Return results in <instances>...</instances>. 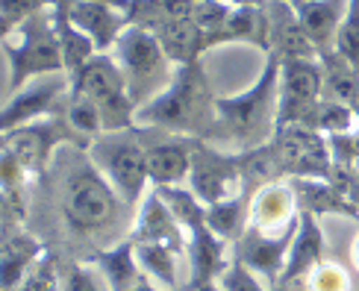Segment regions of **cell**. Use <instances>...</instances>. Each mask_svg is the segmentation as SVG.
<instances>
[{
	"instance_id": "obj_3",
	"label": "cell",
	"mask_w": 359,
	"mask_h": 291,
	"mask_svg": "<svg viewBox=\"0 0 359 291\" xmlns=\"http://www.w3.org/2000/svg\"><path fill=\"white\" fill-rule=\"evenodd\" d=\"M59 206H62V218L74 233L100 236L118 224L127 203L83 150V156L71 162V171L62 180V203Z\"/></svg>"
},
{
	"instance_id": "obj_1",
	"label": "cell",
	"mask_w": 359,
	"mask_h": 291,
	"mask_svg": "<svg viewBox=\"0 0 359 291\" xmlns=\"http://www.w3.org/2000/svg\"><path fill=\"white\" fill-rule=\"evenodd\" d=\"M136 127L142 130H165L174 135L215 142L218 133V97L212 95L203 65L174 68L171 83L159 95L139 106Z\"/></svg>"
},
{
	"instance_id": "obj_16",
	"label": "cell",
	"mask_w": 359,
	"mask_h": 291,
	"mask_svg": "<svg viewBox=\"0 0 359 291\" xmlns=\"http://www.w3.org/2000/svg\"><path fill=\"white\" fill-rule=\"evenodd\" d=\"M297 215H301V203H297V191L292 182L277 180L253 191L250 226L259 229V233H286V229L297 226Z\"/></svg>"
},
{
	"instance_id": "obj_10",
	"label": "cell",
	"mask_w": 359,
	"mask_h": 291,
	"mask_svg": "<svg viewBox=\"0 0 359 291\" xmlns=\"http://www.w3.org/2000/svg\"><path fill=\"white\" fill-rule=\"evenodd\" d=\"M274 159L280 168V177H324V180H333V147L330 139L309 127L301 124H292V127H283L277 130L274 142Z\"/></svg>"
},
{
	"instance_id": "obj_26",
	"label": "cell",
	"mask_w": 359,
	"mask_h": 291,
	"mask_svg": "<svg viewBox=\"0 0 359 291\" xmlns=\"http://www.w3.org/2000/svg\"><path fill=\"white\" fill-rule=\"evenodd\" d=\"M250 203H253V191H238L227 201L209 203L206 206V226L215 236H221L227 244H238L242 236L250 226Z\"/></svg>"
},
{
	"instance_id": "obj_20",
	"label": "cell",
	"mask_w": 359,
	"mask_h": 291,
	"mask_svg": "<svg viewBox=\"0 0 359 291\" xmlns=\"http://www.w3.org/2000/svg\"><path fill=\"white\" fill-rule=\"evenodd\" d=\"M189 291L201 288L206 283H218L221 273L227 271V241L215 236L209 226H201L189 233Z\"/></svg>"
},
{
	"instance_id": "obj_38",
	"label": "cell",
	"mask_w": 359,
	"mask_h": 291,
	"mask_svg": "<svg viewBox=\"0 0 359 291\" xmlns=\"http://www.w3.org/2000/svg\"><path fill=\"white\" fill-rule=\"evenodd\" d=\"M218 283H221L224 291H292V288H286V285H271V288H265V285L259 283V277L242 262V259H233V262L227 265V271L221 273Z\"/></svg>"
},
{
	"instance_id": "obj_15",
	"label": "cell",
	"mask_w": 359,
	"mask_h": 291,
	"mask_svg": "<svg viewBox=\"0 0 359 291\" xmlns=\"http://www.w3.org/2000/svg\"><path fill=\"white\" fill-rule=\"evenodd\" d=\"M294 229H286V233H277V236H268V233H259V229L248 226V233L242 236V241L236 244L238 248V256L242 262L257 273L259 280L271 283V285H280L283 280V271H286V262H289V250H292V238H294Z\"/></svg>"
},
{
	"instance_id": "obj_14",
	"label": "cell",
	"mask_w": 359,
	"mask_h": 291,
	"mask_svg": "<svg viewBox=\"0 0 359 291\" xmlns=\"http://www.w3.org/2000/svg\"><path fill=\"white\" fill-rule=\"evenodd\" d=\"M62 6L71 24L83 29L100 53H109L115 48V41L121 39V33L130 27L127 12L115 4H107V0H68Z\"/></svg>"
},
{
	"instance_id": "obj_45",
	"label": "cell",
	"mask_w": 359,
	"mask_h": 291,
	"mask_svg": "<svg viewBox=\"0 0 359 291\" xmlns=\"http://www.w3.org/2000/svg\"><path fill=\"white\" fill-rule=\"evenodd\" d=\"M194 291H224V288H221V283H206V285L194 288Z\"/></svg>"
},
{
	"instance_id": "obj_2",
	"label": "cell",
	"mask_w": 359,
	"mask_h": 291,
	"mask_svg": "<svg viewBox=\"0 0 359 291\" xmlns=\"http://www.w3.org/2000/svg\"><path fill=\"white\" fill-rule=\"evenodd\" d=\"M280 118V56L265 53V65L257 83L242 95L218 97V133L215 142L233 144L236 153L257 150L277 135Z\"/></svg>"
},
{
	"instance_id": "obj_43",
	"label": "cell",
	"mask_w": 359,
	"mask_h": 291,
	"mask_svg": "<svg viewBox=\"0 0 359 291\" xmlns=\"http://www.w3.org/2000/svg\"><path fill=\"white\" fill-rule=\"evenodd\" d=\"M351 265L359 271V236H356L353 244H351Z\"/></svg>"
},
{
	"instance_id": "obj_19",
	"label": "cell",
	"mask_w": 359,
	"mask_h": 291,
	"mask_svg": "<svg viewBox=\"0 0 359 291\" xmlns=\"http://www.w3.org/2000/svg\"><path fill=\"white\" fill-rule=\"evenodd\" d=\"M130 238L133 241H162V244H171V248L183 250V253L189 248V233L171 215L168 203L162 201V194L156 189L147 191L144 201L139 203V215L130 229Z\"/></svg>"
},
{
	"instance_id": "obj_12",
	"label": "cell",
	"mask_w": 359,
	"mask_h": 291,
	"mask_svg": "<svg viewBox=\"0 0 359 291\" xmlns=\"http://www.w3.org/2000/svg\"><path fill=\"white\" fill-rule=\"evenodd\" d=\"M318 97H324V76L318 59H280V118L277 130L304 118Z\"/></svg>"
},
{
	"instance_id": "obj_36",
	"label": "cell",
	"mask_w": 359,
	"mask_h": 291,
	"mask_svg": "<svg viewBox=\"0 0 359 291\" xmlns=\"http://www.w3.org/2000/svg\"><path fill=\"white\" fill-rule=\"evenodd\" d=\"M304 285L306 291H351V273L336 262H321L306 273Z\"/></svg>"
},
{
	"instance_id": "obj_30",
	"label": "cell",
	"mask_w": 359,
	"mask_h": 291,
	"mask_svg": "<svg viewBox=\"0 0 359 291\" xmlns=\"http://www.w3.org/2000/svg\"><path fill=\"white\" fill-rule=\"evenodd\" d=\"M56 9V33H59V44H62V59H65V74H68V80H74L92 59L100 53L95 48V41L88 39L83 29H77L71 24V18L65 15V6L59 4L53 6Z\"/></svg>"
},
{
	"instance_id": "obj_47",
	"label": "cell",
	"mask_w": 359,
	"mask_h": 291,
	"mask_svg": "<svg viewBox=\"0 0 359 291\" xmlns=\"http://www.w3.org/2000/svg\"><path fill=\"white\" fill-rule=\"evenodd\" d=\"M353 112H356V121H359V95H356V100H353Z\"/></svg>"
},
{
	"instance_id": "obj_25",
	"label": "cell",
	"mask_w": 359,
	"mask_h": 291,
	"mask_svg": "<svg viewBox=\"0 0 359 291\" xmlns=\"http://www.w3.org/2000/svg\"><path fill=\"white\" fill-rule=\"evenodd\" d=\"M154 36L159 39L162 50L171 59L174 68H183V65H198L201 56L206 50H212L209 44V33L201 29L194 21H171V24H162L159 29H154Z\"/></svg>"
},
{
	"instance_id": "obj_44",
	"label": "cell",
	"mask_w": 359,
	"mask_h": 291,
	"mask_svg": "<svg viewBox=\"0 0 359 291\" xmlns=\"http://www.w3.org/2000/svg\"><path fill=\"white\" fill-rule=\"evenodd\" d=\"M130 291H168V288H162V285H154L151 280H144L142 285H136V288H130Z\"/></svg>"
},
{
	"instance_id": "obj_5",
	"label": "cell",
	"mask_w": 359,
	"mask_h": 291,
	"mask_svg": "<svg viewBox=\"0 0 359 291\" xmlns=\"http://www.w3.org/2000/svg\"><path fill=\"white\" fill-rule=\"evenodd\" d=\"M88 156L100 168V174L112 182V189L121 194L127 206H139L147 194V186H154L139 127L97 135L88 147Z\"/></svg>"
},
{
	"instance_id": "obj_32",
	"label": "cell",
	"mask_w": 359,
	"mask_h": 291,
	"mask_svg": "<svg viewBox=\"0 0 359 291\" xmlns=\"http://www.w3.org/2000/svg\"><path fill=\"white\" fill-rule=\"evenodd\" d=\"M183 250L171 248V244L162 241H136V256L139 265L144 271L147 280H154L156 285L177 291V259Z\"/></svg>"
},
{
	"instance_id": "obj_24",
	"label": "cell",
	"mask_w": 359,
	"mask_h": 291,
	"mask_svg": "<svg viewBox=\"0 0 359 291\" xmlns=\"http://www.w3.org/2000/svg\"><path fill=\"white\" fill-rule=\"evenodd\" d=\"M92 265L100 271V277L107 280L109 291H130L142 285L147 277L139 265V256H136V241L124 238L112 244L107 250H95L92 253Z\"/></svg>"
},
{
	"instance_id": "obj_18",
	"label": "cell",
	"mask_w": 359,
	"mask_h": 291,
	"mask_svg": "<svg viewBox=\"0 0 359 291\" xmlns=\"http://www.w3.org/2000/svg\"><path fill=\"white\" fill-rule=\"evenodd\" d=\"M271 21V50L280 59H318V48L306 36V29L294 12L292 0H265Z\"/></svg>"
},
{
	"instance_id": "obj_7",
	"label": "cell",
	"mask_w": 359,
	"mask_h": 291,
	"mask_svg": "<svg viewBox=\"0 0 359 291\" xmlns=\"http://www.w3.org/2000/svg\"><path fill=\"white\" fill-rule=\"evenodd\" d=\"M71 91L74 95H86L88 100L97 103L107 133H121V130L136 127L139 106L130 95L127 76H124L121 65L115 62V56L97 53L92 62L71 80Z\"/></svg>"
},
{
	"instance_id": "obj_4",
	"label": "cell",
	"mask_w": 359,
	"mask_h": 291,
	"mask_svg": "<svg viewBox=\"0 0 359 291\" xmlns=\"http://www.w3.org/2000/svg\"><path fill=\"white\" fill-rule=\"evenodd\" d=\"M4 53L9 62L6 95L24 88L36 76L65 74L62 44H59L56 33V9L48 6L44 12L33 15L27 24H21L12 36H4Z\"/></svg>"
},
{
	"instance_id": "obj_40",
	"label": "cell",
	"mask_w": 359,
	"mask_h": 291,
	"mask_svg": "<svg viewBox=\"0 0 359 291\" xmlns=\"http://www.w3.org/2000/svg\"><path fill=\"white\" fill-rule=\"evenodd\" d=\"M59 288V273H56V262L50 256H41L36 268L27 273V280L15 288V291H56Z\"/></svg>"
},
{
	"instance_id": "obj_33",
	"label": "cell",
	"mask_w": 359,
	"mask_h": 291,
	"mask_svg": "<svg viewBox=\"0 0 359 291\" xmlns=\"http://www.w3.org/2000/svg\"><path fill=\"white\" fill-rule=\"evenodd\" d=\"M154 189L162 194V201L168 203L171 215L180 221L186 233L206 226V203L189 186H154Z\"/></svg>"
},
{
	"instance_id": "obj_23",
	"label": "cell",
	"mask_w": 359,
	"mask_h": 291,
	"mask_svg": "<svg viewBox=\"0 0 359 291\" xmlns=\"http://www.w3.org/2000/svg\"><path fill=\"white\" fill-rule=\"evenodd\" d=\"M221 44H253L257 50H271V21H268V6H238L230 12L221 33L212 36V48Z\"/></svg>"
},
{
	"instance_id": "obj_49",
	"label": "cell",
	"mask_w": 359,
	"mask_h": 291,
	"mask_svg": "<svg viewBox=\"0 0 359 291\" xmlns=\"http://www.w3.org/2000/svg\"><path fill=\"white\" fill-rule=\"evenodd\" d=\"M194 4H198V0H194Z\"/></svg>"
},
{
	"instance_id": "obj_13",
	"label": "cell",
	"mask_w": 359,
	"mask_h": 291,
	"mask_svg": "<svg viewBox=\"0 0 359 291\" xmlns=\"http://www.w3.org/2000/svg\"><path fill=\"white\" fill-rule=\"evenodd\" d=\"M144 153H147V171H151L154 186H183L191 171V153L194 142L189 135H174L165 130H156L159 139H147V133L139 127Z\"/></svg>"
},
{
	"instance_id": "obj_17",
	"label": "cell",
	"mask_w": 359,
	"mask_h": 291,
	"mask_svg": "<svg viewBox=\"0 0 359 291\" xmlns=\"http://www.w3.org/2000/svg\"><path fill=\"white\" fill-rule=\"evenodd\" d=\"M327 256V236L318 224V218L312 212H304L297 215V229H294V238H292V250H289V262L286 271H283V280L280 285L292 288L294 283H304L306 273L321 265Z\"/></svg>"
},
{
	"instance_id": "obj_31",
	"label": "cell",
	"mask_w": 359,
	"mask_h": 291,
	"mask_svg": "<svg viewBox=\"0 0 359 291\" xmlns=\"http://www.w3.org/2000/svg\"><path fill=\"white\" fill-rule=\"evenodd\" d=\"M297 124H301V127H309V130H316V133H321V135H327V139H330V135L353 133V130L359 127V121H356L353 106L339 103V100L318 97V100L304 112V118L297 121Z\"/></svg>"
},
{
	"instance_id": "obj_22",
	"label": "cell",
	"mask_w": 359,
	"mask_h": 291,
	"mask_svg": "<svg viewBox=\"0 0 359 291\" xmlns=\"http://www.w3.org/2000/svg\"><path fill=\"white\" fill-rule=\"evenodd\" d=\"M292 4H294V12H297V18H301L304 29H306V36L318 48V53L333 50L339 27L345 21L351 0H292Z\"/></svg>"
},
{
	"instance_id": "obj_35",
	"label": "cell",
	"mask_w": 359,
	"mask_h": 291,
	"mask_svg": "<svg viewBox=\"0 0 359 291\" xmlns=\"http://www.w3.org/2000/svg\"><path fill=\"white\" fill-rule=\"evenodd\" d=\"M53 6L50 0H0V29L4 36H12L21 24H27L33 15Z\"/></svg>"
},
{
	"instance_id": "obj_48",
	"label": "cell",
	"mask_w": 359,
	"mask_h": 291,
	"mask_svg": "<svg viewBox=\"0 0 359 291\" xmlns=\"http://www.w3.org/2000/svg\"><path fill=\"white\" fill-rule=\"evenodd\" d=\"M50 4H53V6H56V4H68V0H50Z\"/></svg>"
},
{
	"instance_id": "obj_29",
	"label": "cell",
	"mask_w": 359,
	"mask_h": 291,
	"mask_svg": "<svg viewBox=\"0 0 359 291\" xmlns=\"http://www.w3.org/2000/svg\"><path fill=\"white\" fill-rule=\"evenodd\" d=\"M318 62H321V76H324V97L353 106L359 95V71L336 48L321 50Z\"/></svg>"
},
{
	"instance_id": "obj_11",
	"label": "cell",
	"mask_w": 359,
	"mask_h": 291,
	"mask_svg": "<svg viewBox=\"0 0 359 291\" xmlns=\"http://www.w3.org/2000/svg\"><path fill=\"white\" fill-rule=\"evenodd\" d=\"M68 95H71L68 74L36 76V80H29L24 88L6 95L4 112H0V127H4V133H9L24 124H33L39 118H48L56 112L59 100H68Z\"/></svg>"
},
{
	"instance_id": "obj_42",
	"label": "cell",
	"mask_w": 359,
	"mask_h": 291,
	"mask_svg": "<svg viewBox=\"0 0 359 291\" xmlns=\"http://www.w3.org/2000/svg\"><path fill=\"white\" fill-rule=\"evenodd\" d=\"M227 6H233V9H238V6H262L265 0H224Z\"/></svg>"
},
{
	"instance_id": "obj_9",
	"label": "cell",
	"mask_w": 359,
	"mask_h": 291,
	"mask_svg": "<svg viewBox=\"0 0 359 291\" xmlns=\"http://www.w3.org/2000/svg\"><path fill=\"white\" fill-rule=\"evenodd\" d=\"M186 186L201 197V201L218 203L227 197L245 191V171H242V156L236 150H218L212 142L198 139L191 153V171Z\"/></svg>"
},
{
	"instance_id": "obj_46",
	"label": "cell",
	"mask_w": 359,
	"mask_h": 291,
	"mask_svg": "<svg viewBox=\"0 0 359 291\" xmlns=\"http://www.w3.org/2000/svg\"><path fill=\"white\" fill-rule=\"evenodd\" d=\"M107 4H115V6H121V9H127V0H107Z\"/></svg>"
},
{
	"instance_id": "obj_27",
	"label": "cell",
	"mask_w": 359,
	"mask_h": 291,
	"mask_svg": "<svg viewBox=\"0 0 359 291\" xmlns=\"http://www.w3.org/2000/svg\"><path fill=\"white\" fill-rule=\"evenodd\" d=\"M44 248L36 241V238H29L27 233H18L15 229V236L6 233L4 238V291H15L24 280H27V273L36 268V262L41 259Z\"/></svg>"
},
{
	"instance_id": "obj_37",
	"label": "cell",
	"mask_w": 359,
	"mask_h": 291,
	"mask_svg": "<svg viewBox=\"0 0 359 291\" xmlns=\"http://www.w3.org/2000/svg\"><path fill=\"white\" fill-rule=\"evenodd\" d=\"M336 50L359 71V0H351L345 12V21H341L336 36Z\"/></svg>"
},
{
	"instance_id": "obj_34",
	"label": "cell",
	"mask_w": 359,
	"mask_h": 291,
	"mask_svg": "<svg viewBox=\"0 0 359 291\" xmlns=\"http://www.w3.org/2000/svg\"><path fill=\"white\" fill-rule=\"evenodd\" d=\"M65 118H68V124L77 130L86 142H95L97 135L107 133L97 103L88 100L86 95H74V91H71V95H68V106H65Z\"/></svg>"
},
{
	"instance_id": "obj_28",
	"label": "cell",
	"mask_w": 359,
	"mask_h": 291,
	"mask_svg": "<svg viewBox=\"0 0 359 291\" xmlns=\"http://www.w3.org/2000/svg\"><path fill=\"white\" fill-rule=\"evenodd\" d=\"M127 18L133 27L159 29L171 21H191L194 0H127Z\"/></svg>"
},
{
	"instance_id": "obj_21",
	"label": "cell",
	"mask_w": 359,
	"mask_h": 291,
	"mask_svg": "<svg viewBox=\"0 0 359 291\" xmlns=\"http://www.w3.org/2000/svg\"><path fill=\"white\" fill-rule=\"evenodd\" d=\"M292 186L297 191V203L304 212H312L316 218L321 215H348L359 221V206L351 201L348 189L336 180L324 177H297L292 180Z\"/></svg>"
},
{
	"instance_id": "obj_41",
	"label": "cell",
	"mask_w": 359,
	"mask_h": 291,
	"mask_svg": "<svg viewBox=\"0 0 359 291\" xmlns=\"http://www.w3.org/2000/svg\"><path fill=\"white\" fill-rule=\"evenodd\" d=\"M65 291H109L107 280L100 277V271L95 268H86V265H71L68 273H65V283H62Z\"/></svg>"
},
{
	"instance_id": "obj_6",
	"label": "cell",
	"mask_w": 359,
	"mask_h": 291,
	"mask_svg": "<svg viewBox=\"0 0 359 291\" xmlns=\"http://www.w3.org/2000/svg\"><path fill=\"white\" fill-rule=\"evenodd\" d=\"M115 62L121 65L124 76H127V86H130V95L136 100V106L151 103L162 88L171 83L174 76V65L171 59L162 50L159 39L151 33V29H142V27H127L121 39L115 41Z\"/></svg>"
},
{
	"instance_id": "obj_39",
	"label": "cell",
	"mask_w": 359,
	"mask_h": 291,
	"mask_svg": "<svg viewBox=\"0 0 359 291\" xmlns=\"http://www.w3.org/2000/svg\"><path fill=\"white\" fill-rule=\"evenodd\" d=\"M230 12H233V6H227L224 0H198V4H194L191 21L198 24L201 29H206L209 44H212V36L224 29V24H227V18H230Z\"/></svg>"
},
{
	"instance_id": "obj_8",
	"label": "cell",
	"mask_w": 359,
	"mask_h": 291,
	"mask_svg": "<svg viewBox=\"0 0 359 291\" xmlns=\"http://www.w3.org/2000/svg\"><path fill=\"white\" fill-rule=\"evenodd\" d=\"M62 144H74L80 150H88L92 142H86L83 135L68 124L65 115H48L39 118L33 124H24L18 130L4 133V150L21 165L27 177H41L50 168L56 150Z\"/></svg>"
}]
</instances>
